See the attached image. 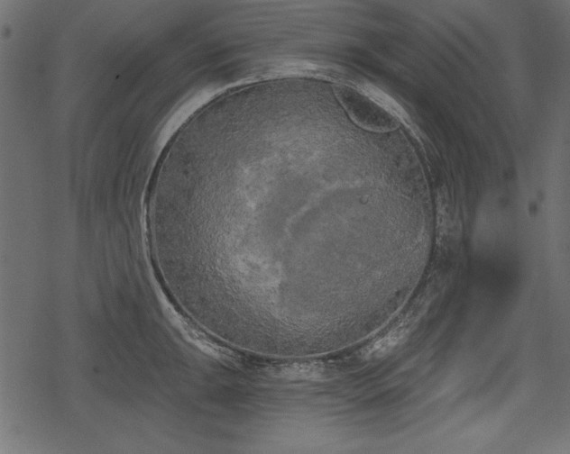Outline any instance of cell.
<instances>
[{
    "instance_id": "obj_1",
    "label": "cell",
    "mask_w": 570,
    "mask_h": 454,
    "mask_svg": "<svg viewBox=\"0 0 570 454\" xmlns=\"http://www.w3.org/2000/svg\"><path fill=\"white\" fill-rule=\"evenodd\" d=\"M336 95L359 126L373 132H388L398 126L394 116L363 92L341 86L336 89Z\"/></svg>"
}]
</instances>
